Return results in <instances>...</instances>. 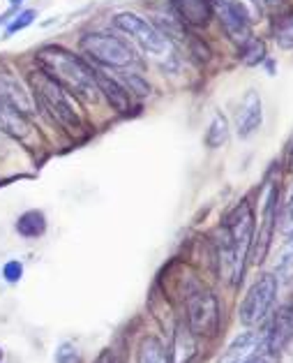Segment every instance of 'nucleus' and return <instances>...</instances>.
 Instances as JSON below:
<instances>
[{"instance_id": "obj_1", "label": "nucleus", "mask_w": 293, "mask_h": 363, "mask_svg": "<svg viewBox=\"0 0 293 363\" xmlns=\"http://www.w3.org/2000/svg\"><path fill=\"white\" fill-rule=\"evenodd\" d=\"M252 238H254V211L252 203L245 199L231 211L219 227L217 267H219V278L226 280L229 285H238L243 280Z\"/></svg>"}, {"instance_id": "obj_2", "label": "nucleus", "mask_w": 293, "mask_h": 363, "mask_svg": "<svg viewBox=\"0 0 293 363\" xmlns=\"http://www.w3.org/2000/svg\"><path fill=\"white\" fill-rule=\"evenodd\" d=\"M35 60H38L42 72H47L53 82H58L69 95L91 104L100 100V88H97L95 82V67L88 65L81 56H76L63 47H56V44H49V47H42L35 54Z\"/></svg>"}, {"instance_id": "obj_3", "label": "nucleus", "mask_w": 293, "mask_h": 363, "mask_svg": "<svg viewBox=\"0 0 293 363\" xmlns=\"http://www.w3.org/2000/svg\"><path fill=\"white\" fill-rule=\"evenodd\" d=\"M28 79L33 86V100L38 102L53 121H58L60 125L69 132H79L84 128L81 116L76 113L72 100H69V93L63 86L58 82H53V79L47 72H42V69L30 72Z\"/></svg>"}, {"instance_id": "obj_4", "label": "nucleus", "mask_w": 293, "mask_h": 363, "mask_svg": "<svg viewBox=\"0 0 293 363\" xmlns=\"http://www.w3.org/2000/svg\"><path fill=\"white\" fill-rule=\"evenodd\" d=\"M81 49L95 63L113 69H127L137 60L130 44L109 33H86L81 38Z\"/></svg>"}, {"instance_id": "obj_5", "label": "nucleus", "mask_w": 293, "mask_h": 363, "mask_svg": "<svg viewBox=\"0 0 293 363\" xmlns=\"http://www.w3.org/2000/svg\"><path fill=\"white\" fill-rule=\"evenodd\" d=\"M185 310H188V329L197 338H215L219 331V303L212 291H192L185 301Z\"/></svg>"}, {"instance_id": "obj_6", "label": "nucleus", "mask_w": 293, "mask_h": 363, "mask_svg": "<svg viewBox=\"0 0 293 363\" xmlns=\"http://www.w3.org/2000/svg\"><path fill=\"white\" fill-rule=\"evenodd\" d=\"M113 26L125 35H130L141 49L150 56H164L168 51V40L164 38L155 23L141 19L134 12H120L113 16Z\"/></svg>"}, {"instance_id": "obj_7", "label": "nucleus", "mask_w": 293, "mask_h": 363, "mask_svg": "<svg viewBox=\"0 0 293 363\" xmlns=\"http://www.w3.org/2000/svg\"><path fill=\"white\" fill-rule=\"evenodd\" d=\"M277 287H280L277 278L272 273H265V276H261L250 287V291L243 298L241 313H238L245 326H254L268 317V313L275 306V298H277Z\"/></svg>"}, {"instance_id": "obj_8", "label": "nucleus", "mask_w": 293, "mask_h": 363, "mask_svg": "<svg viewBox=\"0 0 293 363\" xmlns=\"http://www.w3.org/2000/svg\"><path fill=\"white\" fill-rule=\"evenodd\" d=\"M212 12H217L226 38L238 44L252 38V21L241 0H210Z\"/></svg>"}, {"instance_id": "obj_9", "label": "nucleus", "mask_w": 293, "mask_h": 363, "mask_svg": "<svg viewBox=\"0 0 293 363\" xmlns=\"http://www.w3.org/2000/svg\"><path fill=\"white\" fill-rule=\"evenodd\" d=\"M263 123V109H261V97L256 91H247L241 100V107L236 111V130L241 139L252 137Z\"/></svg>"}, {"instance_id": "obj_10", "label": "nucleus", "mask_w": 293, "mask_h": 363, "mask_svg": "<svg viewBox=\"0 0 293 363\" xmlns=\"http://www.w3.org/2000/svg\"><path fill=\"white\" fill-rule=\"evenodd\" d=\"M291 338H293V306H284L272 317L268 331L263 335V347L270 354H280Z\"/></svg>"}, {"instance_id": "obj_11", "label": "nucleus", "mask_w": 293, "mask_h": 363, "mask_svg": "<svg viewBox=\"0 0 293 363\" xmlns=\"http://www.w3.org/2000/svg\"><path fill=\"white\" fill-rule=\"evenodd\" d=\"M171 7L178 21L190 28H206L215 14L210 0H171Z\"/></svg>"}, {"instance_id": "obj_12", "label": "nucleus", "mask_w": 293, "mask_h": 363, "mask_svg": "<svg viewBox=\"0 0 293 363\" xmlns=\"http://www.w3.org/2000/svg\"><path fill=\"white\" fill-rule=\"evenodd\" d=\"M0 100L10 102L12 107H16L25 116L33 113V95L25 91L23 84L10 72H0Z\"/></svg>"}, {"instance_id": "obj_13", "label": "nucleus", "mask_w": 293, "mask_h": 363, "mask_svg": "<svg viewBox=\"0 0 293 363\" xmlns=\"http://www.w3.org/2000/svg\"><path fill=\"white\" fill-rule=\"evenodd\" d=\"M95 82H97V88H100V95L106 97V102L111 104V109H115L118 113L130 111V104H132L130 93L118 79H113L109 74L100 72V69H95Z\"/></svg>"}, {"instance_id": "obj_14", "label": "nucleus", "mask_w": 293, "mask_h": 363, "mask_svg": "<svg viewBox=\"0 0 293 363\" xmlns=\"http://www.w3.org/2000/svg\"><path fill=\"white\" fill-rule=\"evenodd\" d=\"M261 345H263V338H259V333L247 331L243 335H238V338L229 345L226 352L222 354L217 363H245L259 352Z\"/></svg>"}, {"instance_id": "obj_15", "label": "nucleus", "mask_w": 293, "mask_h": 363, "mask_svg": "<svg viewBox=\"0 0 293 363\" xmlns=\"http://www.w3.org/2000/svg\"><path fill=\"white\" fill-rule=\"evenodd\" d=\"M277 197H280V190L272 188L270 194H268V203H265L263 227H261V232H259V243H256V250H254V264H261L265 259V252H268V247H270L275 220H277Z\"/></svg>"}, {"instance_id": "obj_16", "label": "nucleus", "mask_w": 293, "mask_h": 363, "mask_svg": "<svg viewBox=\"0 0 293 363\" xmlns=\"http://www.w3.org/2000/svg\"><path fill=\"white\" fill-rule=\"evenodd\" d=\"M0 130L12 139H25L30 135V121L10 102L0 100Z\"/></svg>"}, {"instance_id": "obj_17", "label": "nucleus", "mask_w": 293, "mask_h": 363, "mask_svg": "<svg viewBox=\"0 0 293 363\" xmlns=\"http://www.w3.org/2000/svg\"><path fill=\"white\" fill-rule=\"evenodd\" d=\"M197 357V335L188 326L180 324L173 333L171 352H168V363H192Z\"/></svg>"}, {"instance_id": "obj_18", "label": "nucleus", "mask_w": 293, "mask_h": 363, "mask_svg": "<svg viewBox=\"0 0 293 363\" xmlns=\"http://www.w3.org/2000/svg\"><path fill=\"white\" fill-rule=\"evenodd\" d=\"M16 232L23 238H38L47 232V218L42 211H25V213L16 220Z\"/></svg>"}, {"instance_id": "obj_19", "label": "nucleus", "mask_w": 293, "mask_h": 363, "mask_svg": "<svg viewBox=\"0 0 293 363\" xmlns=\"http://www.w3.org/2000/svg\"><path fill=\"white\" fill-rule=\"evenodd\" d=\"M137 361L139 363H168V354L162 342L153 338V335H148V338H144L139 345Z\"/></svg>"}, {"instance_id": "obj_20", "label": "nucleus", "mask_w": 293, "mask_h": 363, "mask_svg": "<svg viewBox=\"0 0 293 363\" xmlns=\"http://www.w3.org/2000/svg\"><path fill=\"white\" fill-rule=\"evenodd\" d=\"M238 58L243 60V65L254 67L265 60V42L259 38H250L243 44H238Z\"/></svg>"}, {"instance_id": "obj_21", "label": "nucleus", "mask_w": 293, "mask_h": 363, "mask_svg": "<svg viewBox=\"0 0 293 363\" xmlns=\"http://www.w3.org/2000/svg\"><path fill=\"white\" fill-rule=\"evenodd\" d=\"M229 141V121L224 113H215L206 132V146L208 148H219Z\"/></svg>"}, {"instance_id": "obj_22", "label": "nucleus", "mask_w": 293, "mask_h": 363, "mask_svg": "<svg viewBox=\"0 0 293 363\" xmlns=\"http://www.w3.org/2000/svg\"><path fill=\"white\" fill-rule=\"evenodd\" d=\"M272 38L282 49H293V12L275 16Z\"/></svg>"}, {"instance_id": "obj_23", "label": "nucleus", "mask_w": 293, "mask_h": 363, "mask_svg": "<svg viewBox=\"0 0 293 363\" xmlns=\"http://www.w3.org/2000/svg\"><path fill=\"white\" fill-rule=\"evenodd\" d=\"M35 16H38V12L35 10H23V12H19L12 19V23L7 26V30H5V38H12L14 33H19V30H23V28H28V26L35 21Z\"/></svg>"}, {"instance_id": "obj_24", "label": "nucleus", "mask_w": 293, "mask_h": 363, "mask_svg": "<svg viewBox=\"0 0 293 363\" xmlns=\"http://www.w3.org/2000/svg\"><path fill=\"white\" fill-rule=\"evenodd\" d=\"M56 363H81V357H79V352L74 345H60L58 352H56Z\"/></svg>"}, {"instance_id": "obj_25", "label": "nucleus", "mask_w": 293, "mask_h": 363, "mask_svg": "<svg viewBox=\"0 0 293 363\" xmlns=\"http://www.w3.org/2000/svg\"><path fill=\"white\" fill-rule=\"evenodd\" d=\"M254 3L259 5L263 12H270L275 16H280V14H284V10H287L289 0H254Z\"/></svg>"}, {"instance_id": "obj_26", "label": "nucleus", "mask_w": 293, "mask_h": 363, "mask_svg": "<svg viewBox=\"0 0 293 363\" xmlns=\"http://www.w3.org/2000/svg\"><path fill=\"white\" fill-rule=\"evenodd\" d=\"M3 276H5L7 282H19L21 276H23V267L19 262H7L3 267Z\"/></svg>"}, {"instance_id": "obj_27", "label": "nucleus", "mask_w": 293, "mask_h": 363, "mask_svg": "<svg viewBox=\"0 0 293 363\" xmlns=\"http://www.w3.org/2000/svg\"><path fill=\"white\" fill-rule=\"evenodd\" d=\"M125 82H127V86H130V91H134L137 95H148V93H150V86H148L139 74H130V77H125Z\"/></svg>"}, {"instance_id": "obj_28", "label": "nucleus", "mask_w": 293, "mask_h": 363, "mask_svg": "<svg viewBox=\"0 0 293 363\" xmlns=\"http://www.w3.org/2000/svg\"><path fill=\"white\" fill-rule=\"evenodd\" d=\"M93 363H120V361H118V354H115L111 347H106V350H102L100 354H97V359Z\"/></svg>"}, {"instance_id": "obj_29", "label": "nucleus", "mask_w": 293, "mask_h": 363, "mask_svg": "<svg viewBox=\"0 0 293 363\" xmlns=\"http://www.w3.org/2000/svg\"><path fill=\"white\" fill-rule=\"evenodd\" d=\"M291 259H293V229L287 238V243H284V247H282V264H289Z\"/></svg>"}, {"instance_id": "obj_30", "label": "nucleus", "mask_w": 293, "mask_h": 363, "mask_svg": "<svg viewBox=\"0 0 293 363\" xmlns=\"http://www.w3.org/2000/svg\"><path fill=\"white\" fill-rule=\"evenodd\" d=\"M287 220H289V225L293 229V194H291V201H289V206H287Z\"/></svg>"}, {"instance_id": "obj_31", "label": "nucleus", "mask_w": 293, "mask_h": 363, "mask_svg": "<svg viewBox=\"0 0 293 363\" xmlns=\"http://www.w3.org/2000/svg\"><path fill=\"white\" fill-rule=\"evenodd\" d=\"M245 363H270L265 357H252L250 361H245Z\"/></svg>"}, {"instance_id": "obj_32", "label": "nucleus", "mask_w": 293, "mask_h": 363, "mask_svg": "<svg viewBox=\"0 0 293 363\" xmlns=\"http://www.w3.org/2000/svg\"><path fill=\"white\" fill-rule=\"evenodd\" d=\"M10 3H12V5H16V3H21V0H10Z\"/></svg>"}, {"instance_id": "obj_33", "label": "nucleus", "mask_w": 293, "mask_h": 363, "mask_svg": "<svg viewBox=\"0 0 293 363\" xmlns=\"http://www.w3.org/2000/svg\"><path fill=\"white\" fill-rule=\"evenodd\" d=\"M291 169H293V150H291Z\"/></svg>"}, {"instance_id": "obj_34", "label": "nucleus", "mask_w": 293, "mask_h": 363, "mask_svg": "<svg viewBox=\"0 0 293 363\" xmlns=\"http://www.w3.org/2000/svg\"><path fill=\"white\" fill-rule=\"evenodd\" d=\"M0 361H3V352H0Z\"/></svg>"}]
</instances>
